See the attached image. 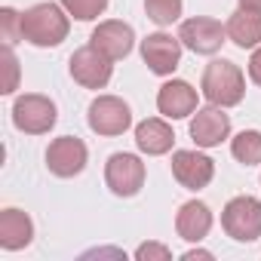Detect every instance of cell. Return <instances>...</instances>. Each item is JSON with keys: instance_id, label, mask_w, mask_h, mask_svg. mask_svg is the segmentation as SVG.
<instances>
[{"instance_id": "obj_2", "label": "cell", "mask_w": 261, "mask_h": 261, "mask_svg": "<svg viewBox=\"0 0 261 261\" xmlns=\"http://www.w3.org/2000/svg\"><path fill=\"white\" fill-rule=\"evenodd\" d=\"M200 89H203V95H206L212 105H218V108H233V105H240L243 95H246V77H243V71H240L233 62H227V59H212V62L206 65V71H203Z\"/></svg>"}, {"instance_id": "obj_27", "label": "cell", "mask_w": 261, "mask_h": 261, "mask_svg": "<svg viewBox=\"0 0 261 261\" xmlns=\"http://www.w3.org/2000/svg\"><path fill=\"white\" fill-rule=\"evenodd\" d=\"M185 258L191 261V258H212V252H203V249H191V252H185Z\"/></svg>"}, {"instance_id": "obj_1", "label": "cell", "mask_w": 261, "mask_h": 261, "mask_svg": "<svg viewBox=\"0 0 261 261\" xmlns=\"http://www.w3.org/2000/svg\"><path fill=\"white\" fill-rule=\"evenodd\" d=\"M68 10L59 4H37L22 16V37L31 46H59L68 37Z\"/></svg>"}, {"instance_id": "obj_19", "label": "cell", "mask_w": 261, "mask_h": 261, "mask_svg": "<svg viewBox=\"0 0 261 261\" xmlns=\"http://www.w3.org/2000/svg\"><path fill=\"white\" fill-rule=\"evenodd\" d=\"M230 154L243 166H258L261 163V133L258 129H243V133L230 142Z\"/></svg>"}, {"instance_id": "obj_26", "label": "cell", "mask_w": 261, "mask_h": 261, "mask_svg": "<svg viewBox=\"0 0 261 261\" xmlns=\"http://www.w3.org/2000/svg\"><path fill=\"white\" fill-rule=\"evenodd\" d=\"M240 7H243V10H255V13H261V0H240Z\"/></svg>"}, {"instance_id": "obj_5", "label": "cell", "mask_w": 261, "mask_h": 261, "mask_svg": "<svg viewBox=\"0 0 261 261\" xmlns=\"http://www.w3.org/2000/svg\"><path fill=\"white\" fill-rule=\"evenodd\" d=\"M86 123L98 136H123L126 129L133 126V111H129V105L123 98H117V95H98L89 105Z\"/></svg>"}, {"instance_id": "obj_3", "label": "cell", "mask_w": 261, "mask_h": 261, "mask_svg": "<svg viewBox=\"0 0 261 261\" xmlns=\"http://www.w3.org/2000/svg\"><path fill=\"white\" fill-rule=\"evenodd\" d=\"M221 227L237 243H255L261 237V200L249 194L233 197L221 212Z\"/></svg>"}, {"instance_id": "obj_10", "label": "cell", "mask_w": 261, "mask_h": 261, "mask_svg": "<svg viewBox=\"0 0 261 261\" xmlns=\"http://www.w3.org/2000/svg\"><path fill=\"white\" fill-rule=\"evenodd\" d=\"M181 46H185V43H181L178 37L157 31V34H148V37L142 40V59H145V65H148L154 74L166 77V74H172V71L178 68V62H181Z\"/></svg>"}, {"instance_id": "obj_22", "label": "cell", "mask_w": 261, "mask_h": 261, "mask_svg": "<svg viewBox=\"0 0 261 261\" xmlns=\"http://www.w3.org/2000/svg\"><path fill=\"white\" fill-rule=\"evenodd\" d=\"M0 25H4V43L7 46H16L19 40H25L22 37V16L16 10H10V7L0 10Z\"/></svg>"}, {"instance_id": "obj_21", "label": "cell", "mask_w": 261, "mask_h": 261, "mask_svg": "<svg viewBox=\"0 0 261 261\" xmlns=\"http://www.w3.org/2000/svg\"><path fill=\"white\" fill-rule=\"evenodd\" d=\"M59 4L68 10V16H74L77 22H89L98 19L108 10V0H59Z\"/></svg>"}, {"instance_id": "obj_25", "label": "cell", "mask_w": 261, "mask_h": 261, "mask_svg": "<svg viewBox=\"0 0 261 261\" xmlns=\"http://www.w3.org/2000/svg\"><path fill=\"white\" fill-rule=\"evenodd\" d=\"M249 77H252V83L261 86V46H255V53L249 59Z\"/></svg>"}, {"instance_id": "obj_20", "label": "cell", "mask_w": 261, "mask_h": 261, "mask_svg": "<svg viewBox=\"0 0 261 261\" xmlns=\"http://www.w3.org/2000/svg\"><path fill=\"white\" fill-rule=\"evenodd\" d=\"M145 13L154 25H172L181 16V0H145Z\"/></svg>"}, {"instance_id": "obj_23", "label": "cell", "mask_w": 261, "mask_h": 261, "mask_svg": "<svg viewBox=\"0 0 261 261\" xmlns=\"http://www.w3.org/2000/svg\"><path fill=\"white\" fill-rule=\"evenodd\" d=\"M4 65H7V83H4V89H0V92H13V89H16V77H19V62H16V56H13V46H7Z\"/></svg>"}, {"instance_id": "obj_24", "label": "cell", "mask_w": 261, "mask_h": 261, "mask_svg": "<svg viewBox=\"0 0 261 261\" xmlns=\"http://www.w3.org/2000/svg\"><path fill=\"white\" fill-rule=\"evenodd\" d=\"M172 252L166 249V246H160V243H145V246H139V252H136V258L139 261H151V258H169Z\"/></svg>"}, {"instance_id": "obj_17", "label": "cell", "mask_w": 261, "mask_h": 261, "mask_svg": "<svg viewBox=\"0 0 261 261\" xmlns=\"http://www.w3.org/2000/svg\"><path fill=\"white\" fill-rule=\"evenodd\" d=\"M34 240V221L22 209H4L0 212V246L19 252Z\"/></svg>"}, {"instance_id": "obj_8", "label": "cell", "mask_w": 261, "mask_h": 261, "mask_svg": "<svg viewBox=\"0 0 261 261\" xmlns=\"http://www.w3.org/2000/svg\"><path fill=\"white\" fill-rule=\"evenodd\" d=\"M68 68H71V77H74L83 89H105L108 80H111V71H114L111 59H108L105 53H98L92 43L74 49Z\"/></svg>"}, {"instance_id": "obj_7", "label": "cell", "mask_w": 261, "mask_h": 261, "mask_svg": "<svg viewBox=\"0 0 261 261\" xmlns=\"http://www.w3.org/2000/svg\"><path fill=\"white\" fill-rule=\"evenodd\" d=\"M224 37H227V28L209 16H194V19L181 22V28H178V40L197 56H215L221 49Z\"/></svg>"}, {"instance_id": "obj_6", "label": "cell", "mask_w": 261, "mask_h": 261, "mask_svg": "<svg viewBox=\"0 0 261 261\" xmlns=\"http://www.w3.org/2000/svg\"><path fill=\"white\" fill-rule=\"evenodd\" d=\"M105 181L117 197H136L145 188V163L136 154H111L105 163Z\"/></svg>"}, {"instance_id": "obj_9", "label": "cell", "mask_w": 261, "mask_h": 261, "mask_svg": "<svg viewBox=\"0 0 261 261\" xmlns=\"http://www.w3.org/2000/svg\"><path fill=\"white\" fill-rule=\"evenodd\" d=\"M86 145L77 139V136H62V139H53L49 148H46V166L53 175L59 178H74L86 169Z\"/></svg>"}, {"instance_id": "obj_14", "label": "cell", "mask_w": 261, "mask_h": 261, "mask_svg": "<svg viewBox=\"0 0 261 261\" xmlns=\"http://www.w3.org/2000/svg\"><path fill=\"white\" fill-rule=\"evenodd\" d=\"M157 108L169 120H181L197 111V89L188 80H169L157 92Z\"/></svg>"}, {"instance_id": "obj_11", "label": "cell", "mask_w": 261, "mask_h": 261, "mask_svg": "<svg viewBox=\"0 0 261 261\" xmlns=\"http://www.w3.org/2000/svg\"><path fill=\"white\" fill-rule=\"evenodd\" d=\"M89 43H92L98 53H105L111 62H120V59H126L129 53H133L136 31H133V25H126V22H120V19H108V22H101V25L92 31Z\"/></svg>"}, {"instance_id": "obj_15", "label": "cell", "mask_w": 261, "mask_h": 261, "mask_svg": "<svg viewBox=\"0 0 261 261\" xmlns=\"http://www.w3.org/2000/svg\"><path fill=\"white\" fill-rule=\"evenodd\" d=\"M172 142H175V133H172V126L166 120H145L136 126V145L139 151H145L148 157H160V154H169L172 151Z\"/></svg>"}, {"instance_id": "obj_16", "label": "cell", "mask_w": 261, "mask_h": 261, "mask_svg": "<svg viewBox=\"0 0 261 261\" xmlns=\"http://www.w3.org/2000/svg\"><path fill=\"white\" fill-rule=\"evenodd\" d=\"M209 227H212V212H209V206L200 203V200L185 203V206L178 209V215H175V230H178V237L188 240V243L206 240Z\"/></svg>"}, {"instance_id": "obj_13", "label": "cell", "mask_w": 261, "mask_h": 261, "mask_svg": "<svg viewBox=\"0 0 261 261\" xmlns=\"http://www.w3.org/2000/svg\"><path fill=\"white\" fill-rule=\"evenodd\" d=\"M172 175L181 188L188 191H200L212 181L215 175V163L206 157V154H197V151H175L172 154Z\"/></svg>"}, {"instance_id": "obj_4", "label": "cell", "mask_w": 261, "mask_h": 261, "mask_svg": "<svg viewBox=\"0 0 261 261\" xmlns=\"http://www.w3.org/2000/svg\"><path fill=\"white\" fill-rule=\"evenodd\" d=\"M59 120V111H56V101L40 95V92H28L22 98H16L13 105V123L19 133L25 136H43L56 126Z\"/></svg>"}, {"instance_id": "obj_18", "label": "cell", "mask_w": 261, "mask_h": 261, "mask_svg": "<svg viewBox=\"0 0 261 261\" xmlns=\"http://www.w3.org/2000/svg\"><path fill=\"white\" fill-rule=\"evenodd\" d=\"M224 28H227V40L237 43L240 49H255L261 43V13H255V10L240 7L237 13H230Z\"/></svg>"}, {"instance_id": "obj_12", "label": "cell", "mask_w": 261, "mask_h": 261, "mask_svg": "<svg viewBox=\"0 0 261 261\" xmlns=\"http://www.w3.org/2000/svg\"><path fill=\"white\" fill-rule=\"evenodd\" d=\"M230 136V117L212 105V108H197L194 120H191V139L197 142V148H215Z\"/></svg>"}]
</instances>
